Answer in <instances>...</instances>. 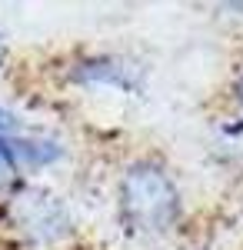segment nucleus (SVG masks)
Wrapping results in <instances>:
<instances>
[{"instance_id": "f257e3e1", "label": "nucleus", "mask_w": 243, "mask_h": 250, "mask_svg": "<svg viewBox=\"0 0 243 250\" xmlns=\"http://www.w3.org/2000/svg\"><path fill=\"white\" fill-rule=\"evenodd\" d=\"M120 207L133 230L167 233L180 220V190L160 164L137 160L120 180Z\"/></svg>"}, {"instance_id": "f03ea898", "label": "nucleus", "mask_w": 243, "mask_h": 250, "mask_svg": "<svg viewBox=\"0 0 243 250\" xmlns=\"http://www.w3.org/2000/svg\"><path fill=\"white\" fill-rule=\"evenodd\" d=\"M14 213H17V224L27 230V237L34 240H57L63 237L70 220H67V210L57 204V197L50 193H40V190H27L17 197L14 204Z\"/></svg>"}, {"instance_id": "7ed1b4c3", "label": "nucleus", "mask_w": 243, "mask_h": 250, "mask_svg": "<svg viewBox=\"0 0 243 250\" xmlns=\"http://www.w3.org/2000/svg\"><path fill=\"white\" fill-rule=\"evenodd\" d=\"M74 77H80V80H107V83H123V87H130L127 67H120L117 60H90V63H80V70H74Z\"/></svg>"}, {"instance_id": "20e7f679", "label": "nucleus", "mask_w": 243, "mask_h": 250, "mask_svg": "<svg viewBox=\"0 0 243 250\" xmlns=\"http://www.w3.org/2000/svg\"><path fill=\"white\" fill-rule=\"evenodd\" d=\"M10 150H14L17 160L30 164V167H43V164H50V160L60 157V150L50 140H17V144H10Z\"/></svg>"}, {"instance_id": "39448f33", "label": "nucleus", "mask_w": 243, "mask_h": 250, "mask_svg": "<svg viewBox=\"0 0 243 250\" xmlns=\"http://www.w3.org/2000/svg\"><path fill=\"white\" fill-rule=\"evenodd\" d=\"M14 180H17V157L10 150V140L0 137V190L10 187Z\"/></svg>"}, {"instance_id": "423d86ee", "label": "nucleus", "mask_w": 243, "mask_h": 250, "mask_svg": "<svg viewBox=\"0 0 243 250\" xmlns=\"http://www.w3.org/2000/svg\"><path fill=\"white\" fill-rule=\"evenodd\" d=\"M10 127H14V120H10V114H7V110H0V137L7 134Z\"/></svg>"}, {"instance_id": "0eeeda50", "label": "nucleus", "mask_w": 243, "mask_h": 250, "mask_svg": "<svg viewBox=\"0 0 243 250\" xmlns=\"http://www.w3.org/2000/svg\"><path fill=\"white\" fill-rule=\"evenodd\" d=\"M237 100H240V107H243V77L237 80Z\"/></svg>"}, {"instance_id": "6e6552de", "label": "nucleus", "mask_w": 243, "mask_h": 250, "mask_svg": "<svg viewBox=\"0 0 243 250\" xmlns=\"http://www.w3.org/2000/svg\"><path fill=\"white\" fill-rule=\"evenodd\" d=\"M0 57H3V40H0Z\"/></svg>"}]
</instances>
